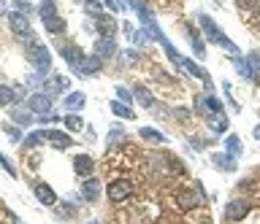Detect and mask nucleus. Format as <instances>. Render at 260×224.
Instances as JSON below:
<instances>
[{
	"label": "nucleus",
	"mask_w": 260,
	"mask_h": 224,
	"mask_svg": "<svg viewBox=\"0 0 260 224\" xmlns=\"http://www.w3.org/2000/svg\"><path fill=\"white\" fill-rule=\"evenodd\" d=\"M106 195H109V200H111V203H122V200H128V197L133 195V181H128V178H117V181H111V184H109Z\"/></svg>",
	"instance_id": "nucleus-1"
},
{
	"label": "nucleus",
	"mask_w": 260,
	"mask_h": 224,
	"mask_svg": "<svg viewBox=\"0 0 260 224\" xmlns=\"http://www.w3.org/2000/svg\"><path fill=\"white\" fill-rule=\"evenodd\" d=\"M41 16H43V22H46V30L49 33H63V19H60L57 14H54V3L52 0H46L43 3V8H41Z\"/></svg>",
	"instance_id": "nucleus-2"
},
{
	"label": "nucleus",
	"mask_w": 260,
	"mask_h": 224,
	"mask_svg": "<svg viewBox=\"0 0 260 224\" xmlns=\"http://www.w3.org/2000/svg\"><path fill=\"white\" fill-rule=\"evenodd\" d=\"M247 214H250V203L247 200H231L228 208H225V219L228 222H239V219H244Z\"/></svg>",
	"instance_id": "nucleus-3"
},
{
	"label": "nucleus",
	"mask_w": 260,
	"mask_h": 224,
	"mask_svg": "<svg viewBox=\"0 0 260 224\" xmlns=\"http://www.w3.org/2000/svg\"><path fill=\"white\" fill-rule=\"evenodd\" d=\"M176 203L182 211H193L195 205H201V197H198V192H193V189H179Z\"/></svg>",
	"instance_id": "nucleus-4"
},
{
	"label": "nucleus",
	"mask_w": 260,
	"mask_h": 224,
	"mask_svg": "<svg viewBox=\"0 0 260 224\" xmlns=\"http://www.w3.org/2000/svg\"><path fill=\"white\" fill-rule=\"evenodd\" d=\"M27 60H30V62H35L38 68H49V52H46L43 46H38V43H33V46H30Z\"/></svg>",
	"instance_id": "nucleus-5"
},
{
	"label": "nucleus",
	"mask_w": 260,
	"mask_h": 224,
	"mask_svg": "<svg viewBox=\"0 0 260 224\" xmlns=\"http://www.w3.org/2000/svg\"><path fill=\"white\" fill-rule=\"evenodd\" d=\"M8 24H11V30H14L16 35H30V22H27L24 14H11Z\"/></svg>",
	"instance_id": "nucleus-6"
},
{
	"label": "nucleus",
	"mask_w": 260,
	"mask_h": 224,
	"mask_svg": "<svg viewBox=\"0 0 260 224\" xmlns=\"http://www.w3.org/2000/svg\"><path fill=\"white\" fill-rule=\"evenodd\" d=\"M92 167H95L92 165V157H87V154H79V157L73 159V170H76L79 176H90Z\"/></svg>",
	"instance_id": "nucleus-7"
},
{
	"label": "nucleus",
	"mask_w": 260,
	"mask_h": 224,
	"mask_svg": "<svg viewBox=\"0 0 260 224\" xmlns=\"http://www.w3.org/2000/svg\"><path fill=\"white\" fill-rule=\"evenodd\" d=\"M35 197H38V200H41L43 205H54V203H57L54 192L49 189V186H43V184H38V186H35Z\"/></svg>",
	"instance_id": "nucleus-8"
},
{
	"label": "nucleus",
	"mask_w": 260,
	"mask_h": 224,
	"mask_svg": "<svg viewBox=\"0 0 260 224\" xmlns=\"http://www.w3.org/2000/svg\"><path fill=\"white\" fill-rule=\"evenodd\" d=\"M98 54H101V57H111V54H114V41H111V35L98 41Z\"/></svg>",
	"instance_id": "nucleus-9"
},
{
	"label": "nucleus",
	"mask_w": 260,
	"mask_h": 224,
	"mask_svg": "<svg viewBox=\"0 0 260 224\" xmlns=\"http://www.w3.org/2000/svg\"><path fill=\"white\" fill-rule=\"evenodd\" d=\"M46 138L54 143L57 149H65V146H71V138L68 135H63V133H57V130H52V133H46Z\"/></svg>",
	"instance_id": "nucleus-10"
},
{
	"label": "nucleus",
	"mask_w": 260,
	"mask_h": 224,
	"mask_svg": "<svg viewBox=\"0 0 260 224\" xmlns=\"http://www.w3.org/2000/svg\"><path fill=\"white\" fill-rule=\"evenodd\" d=\"M114 19H109V16H98V30H101L103 35H114Z\"/></svg>",
	"instance_id": "nucleus-11"
},
{
	"label": "nucleus",
	"mask_w": 260,
	"mask_h": 224,
	"mask_svg": "<svg viewBox=\"0 0 260 224\" xmlns=\"http://www.w3.org/2000/svg\"><path fill=\"white\" fill-rule=\"evenodd\" d=\"M30 108L38 111V114H41V111H49V97L46 95H35L33 100H30Z\"/></svg>",
	"instance_id": "nucleus-12"
},
{
	"label": "nucleus",
	"mask_w": 260,
	"mask_h": 224,
	"mask_svg": "<svg viewBox=\"0 0 260 224\" xmlns=\"http://www.w3.org/2000/svg\"><path fill=\"white\" fill-rule=\"evenodd\" d=\"M63 57L71 60V62H76V65H82V52H79L76 46H63Z\"/></svg>",
	"instance_id": "nucleus-13"
},
{
	"label": "nucleus",
	"mask_w": 260,
	"mask_h": 224,
	"mask_svg": "<svg viewBox=\"0 0 260 224\" xmlns=\"http://www.w3.org/2000/svg\"><path fill=\"white\" fill-rule=\"evenodd\" d=\"M11 103H14V89L0 84V105H11Z\"/></svg>",
	"instance_id": "nucleus-14"
},
{
	"label": "nucleus",
	"mask_w": 260,
	"mask_h": 224,
	"mask_svg": "<svg viewBox=\"0 0 260 224\" xmlns=\"http://www.w3.org/2000/svg\"><path fill=\"white\" fill-rule=\"evenodd\" d=\"M84 197H87V200H95V197H98V181H92V178H90V181L84 184Z\"/></svg>",
	"instance_id": "nucleus-15"
},
{
	"label": "nucleus",
	"mask_w": 260,
	"mask_h": 224,
	"mask_svg": "<svg viewBox=\"0 0 260 224\" xmlns=\"http://www.w3.org/2000/svg\"><path fill=\"white\" fill-rule=\"evenodd\" d=\"M135 95H138V100L144 105H152V97H149V92H146L144 86H135Z\"/></svg>",
	"instance_id": "nucleus-16"
},
{
	"label": "nucleus",
	"mask_w": 260,
	"mask_h": 224,
	"mask_svg": "<svg viewBox=\"0 0 260 224\" xmlns=\"http://www.w3.org/2000/svg\"><path fill=\"white\" fill-rule=\"evenodd\" d=\"M111 111H114V114H120V116H125V119H130V116H133V114H130V111H128L122 103H111Z\"/></svg>",
	"instance_id": "nucleus-17"
},
{
	"label": "nucleus",
	"mask_w": 260,
	"mask_h": 224,
	"mask_svg": "<svg viewBox=\"0 0 260 224\" xmlns=\"http://www.w3.org/2000/svg\"><path fill=\"white\" fill-rule=\"evenodd\" d=\"M228 151L236 157V154H241V143H239V138H228Z\"/></svg>",
	"instance_id": "nucleus-18"
},
{
	"label": "nucleus",
	"mask_w": 260,
	"mask_h": 224,
	"mask_svg": "<svg viewBox=\"0 0 260 224\" xmlns=\"http://www.w3.org/2000/svg\"><path fill=\"white\" fill-rule=\"evenodd\" d=\"M141 135H144V138H149V141H163V135H160L157 130H149V127L141 130Z\"/></svg>",
	"instance_id": "nucleus-19"
},
{
	"label": "nucleus",
	"mask_w": 260,
	"mask_h": 224,
	"mask_svg": "<svg viewBox=\"0 0 260 224\" xmlns=\"http://www.w3.org/2000/svg\"><path fill=\"white\" fill-rule=\"evenodd\" d=\"M65 124L71 130H82V119H79V116H65Z\"/></svg>",
	"instance_id": "nucleus-20"
},
{
	"label": "nucleus",
	"mask_w": 260,
	"mask_h": 224,
	"mask_svg": "<svg viewBox=\"0 0 260 224\" xmlns=\"http://www.w3.org/2000/svg\"><path fill=\"white\" fill-rule=\"evenodd\" d=\"M82 103H84V97H82V95H73V97H68V100H65V105H73V108H79Z\"/></svg>",
	"instance_id": "nucleus-21"
},
{
	"label": "nucleus",
	"mask_w": 260,
	"mask_h": 224,
	"mask_svg": "<svg viewBox=\"0 0 260 224\" xmlns=\"http://www.w3.org/2000/svg\"><path fill=\"white\" fill-rule=\"evenodd\" d=\"M0 11H3V0H0Z\"/></svg>",
	"instance_id": "nucleus-22"
}]
</instances>
